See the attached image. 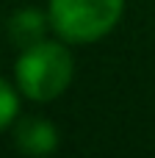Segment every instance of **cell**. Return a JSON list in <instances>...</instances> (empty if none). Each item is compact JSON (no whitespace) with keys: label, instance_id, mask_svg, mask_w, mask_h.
<instances>
[{"label":"cell","instance_id":"cell-5","mask_svg":"<svg viewBox=\"0 0 155 158\" xmlns=\"http://www.w3.org/2000/svg\"><path fill=\"white\" fill-rule=\"evenodd\" d=\"M17 111H19L17 92L0 78V131H6V128L17 119Z\"/></svg>","mask_w":155,"mask_h":158},{"label":"cell","instance_id":"cell-3","mask_svg":"<svg viewBox=\"0 0 155 158\" xmlns=\"http://www.w3.org/2000/svg\"><path fill=\"white\" fill-rule=\"evenodd\" d=\"M14 142L25 156L42 158V156H50L58 147V131L44 117H25V119L17 122Z\"/></svg>","mask_w":155,"mask_h":158},{"label":"cell","instance_id":"cell-4","mask_svg":"<svg viewBox=\"0 0 155 158\" xmlns=\"http://www.w3.org/2000/svg\"><path fill=\"white\" fill-rule=\"evenodd\" d=\"M8 36L17 47H31L44 39V14L36 8H22L11 17L8 22Z\"/></svg>","mask_w":155,"mask_h":158},{"label":"cell","instance_id":"cell-1","mask_svg":"<svg viewBox=\"0 0 155 158\" xmlns=\"http://www.w3.org/2000/svg\"><path fill=\"white\" fill-rule=\"evenodd\" d=\"M72 69L75 64L69 50L58 42H44V39L25 47L14 67L19 92L39 103H47L64 94L67 86L72 83Z\"/></svg>","mask_w":155,"mask_h":158},{"label":"cell","instance_id":"cell-2","mask_svg":"<svg viewBox=\"0 0 155 158\" xmlns=\"http://www.w3.org/2000/svg\"><path fill=\"white\" fill-rule=\"evenodd\" d=\"M125 0H50V25L67 42H97L122 17Z\"/></svg>","mask_w":155,"mask_h":158}]
</instances>
